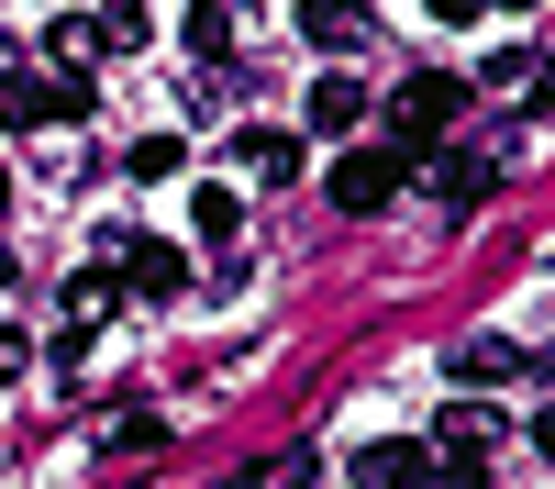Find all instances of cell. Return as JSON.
Instances as JSON below:
<instances>
[{"mask_svg":"<svg viewBox=\"0 0 555 489\" xmlns=\"http://www.w3.org/2000/svg\"><path fill=\"white\" fill-rule=\"evenodd\" d=\"M533 445H544V456H555V400H544V412H533Z\"/></svg>","mask_w":555,"mask_h":489,"instance_id":"cell-17","label":"cell"},{"mask_svg":"<svg viewBox=\"0 0 555 489\" xmlns=\"http://www.w3.org/2000/svg\"><path fill=\"white\" fill-rule=\"evenodd\" d=\"M156 445H167L156 412H122V423H112V456H156Z\"/></svg>","mask_w":555,"mask_h":489,"instance_id":"cell-13","label":"cell"},{"mask_svg":"<svg viewBox=\"0 0 555 489\" xmlns=\"http://www.w3.org/2000/svg\"><path fill=\"white\" fill-rule=\"evenodd\" d=\"M512 368H522V345H512V334H478V345H455V378H467V389L512 378Z\"/></svg>","mask_w":555,"mask_h":489,"instance_id":"cell-10","label":"cell"},{"mask_svg":"<svg viewBox=\"0 0 555 489\" xmlns=\"http://www.w3.org/2000/svg\"><path fill=\"white\" fill-rule=\"evenodd\" d=\"M434 445H411V434H378V445H366V456H356V478L366 489H434Z\"/></svg>","mask_w":555,"mask_h":489,"instance_id":"cell-5","label":"cell"},{"mask_svg":"<svg viewBox=\"0 0 555 489\" xmlns=\"http://www.w3.org/2000/svg\"><path fill=\"white\" fill-rule=\"evenodd\" d=\"M489 178H500V156H455V145H444V156H434V201H444V211H478Z\"/></svg>","mask_w":555,"mask_h":489,"instance_id":"cell-7","label":"cell"},{"mask_svg":"<svg viewBox=\"0 0 555 489\" xmlns=\"http://www.w3.org/2000/svg\"><path fill=\"white\" fill-rule=\"evenodd\" d=\"M366 123V89L334 67V78H311V133H356Z\"/></svg>","mask_w":555,"mask_h":489,"instance_id":"cell-8","label":"cell"},{"mask_svg":"<svg viewBox=\"0 0 555 489\" xmlns=\"http://www.w3.org/2000/svg\"><path fill=\"white\" fill-rule=\"evenodd\" d=\"M0 211H12V178H0Z\"/></svg>","mask_w":555,"mask_h":489,"instance_id":"cell-19","label":"cell"},{"mask_svg":"<svg viewBox=\"0 0 555 489\" xmlns=\"http://www.w3.org/2000/svg\"><path fill=\"white\" fill-rule=\"evenodd\" d=\"M122 167H133V178H178V167H190V145H167V133H145V145H133Z\"/></svg>","mask_w":555,"mask_h":489,"instance_id":"cell-14","label":"cell"},{"mask_svg":"<svg viewBox=\"0 0 555 489\" xmlns=\"http://www.w3.org/2000/svg\"><path fill=\"white\" fill-rule=\"evenodd\" d=\"M0 289H12V245H0Z\"/></svg>","mask_w":555,"mask_h":489,"instance_id":"cell-18","label":"cell"},{"mask_svg":"<svg viewBox=\"0 0 555 489\" xmlns=\"http://www.w3.org/2000/svg\"><path fill=\"white\" fill-rule=\"evenodd\" d=\"M455 112H467V78H455V67H411V78L389 89V145L434 156L444 133H455Z\"/></svg>","mask_w":555,"mask_h":489,"instance_id":"cell-1","label":"cell"},{"mask_svg":"<svg viewBox=\"0 0 555 489\" xmlns=\"http://www.w3.org/2000/svg\"><path fill=\"white\" fill-rule=\"evenodd\" d=\"M489 434H500V412H489V400H455V412H444V456H478Z\"/></svg>","mask_w":555,"mask_h":489,"instance_id":"cell-11","label":"cell"},{"mask_svg":"<svg viewBox=\"0 0 555 489\" xmlns=\"http://www.w3.org/2000/svg\"><path fill=\"white\" fill-rule=\"evenodd\" d=\"M411 167H423L411 145H356V156H334V211H389Z\"/></svg>","mask_w":555,"mask_h":489,"instance_id":"cell-4","label":"cell"},{"mask_svg":"<svg viewBox=\"0 0 555 489\" xmlns=\"http://www.w3.org/2000/svg\"><path fill=\"white\" fill-rule=\"evenodd\" d=\"M23 356H34V345H23L12 323H0V378H23Z\"/></svg>","mask_w":555,"mask_h":489,"instance_id":"cell-16","label":"cell"},{"mask_svg":"<svg viewBox=\"0 0 555 489\" xmlns=\"http://www.w3.org/2000/svg\"><path fill=\"white\" fill-rule=\"evenodd\" d=\"M478 78H489V89H522V78H533V44H500V56H478Z\"/></svg>","mask_w":555,"mask_h":489,"instance_id":"cell-15","label":"cell"},{"mask_svg":"<svg viewBox=\"0 0 555 489\" xmlns=\"http://www.w3.org/2000/svg\"><path fill=\"white\" fill-rule=\"evenodd\" d=\"M78 112H89V78H34V67H0V133L78 123Z\"/></svg>","mask_w":555,"mask_h":489,"instance_id":"cell-2","label":"cell"},{"mask_svg":"<svg viewBox=\"0 0 555 489\" xmlns=\"http://www.w3.org/2000/svg\"><path fill=\"white\" fill-rule=\"evenodd\" d=\"M190 234H245V201L234 190H190Z\"/></svg>","mask_w":555,"mask_h":489,"instance_id":"cell-12","label":"cell"},{"mask_svg":"<svg viewBox=\"0 0 555 489\" xmlns=\"http://www.w3.org/2000/svg\"><path fill=\"white\" fill-rule=\"evenodd\" d=\"M101 256H122V289H133V300H178V289H190V256H178L167 234H133V222H112Z\"/></svg>","mask_w":555,"mask_h":489,"instance_id":"cell-3","label":"cell"},{"mask_svg":"<svg viewBox=\"0 0 555 489\" xmlns=\"http://www.w3.org/2000/svg\"><path fill=\"white\" fill-rule=\"evenodd\" d=\"M234 167L267 178V190H289V178H300V145H289L278 123H245V133H234Z\"/></svg>","mask_w":555,"mask_h":489,"instance_id":"cell-6","label":"cell"},{"mask_svg":"<svg viewBox=\"0 0 555 489\" xmlns=\"http://www.w3.org/2000/svg\"><path fill=\"white\" fill-rule=\"evenodd\" d=\"M112 300H122L112 267H78V279H67V323H78V334H101V323H112Z\"/></svg>","mask_w":555,"mask_h":489,"instance_id":"cell-9","label":"cell"}]
</instances>
